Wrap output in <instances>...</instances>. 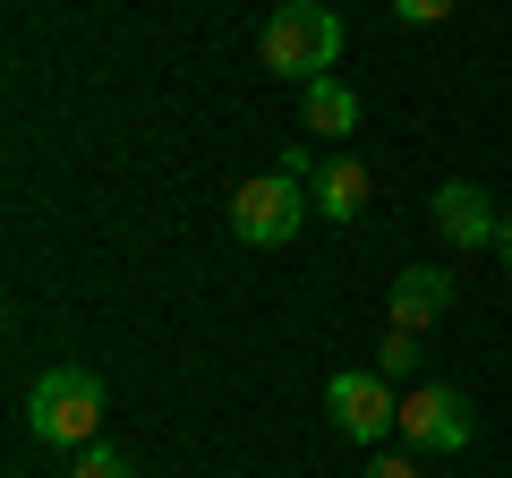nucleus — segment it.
Returning a JSON list of instances; mask_svg holds the SVG:
<instances>
[{
  "label": "nucleus",
  "instance_id": "ddd939ff",
  "mask_svg": "<svg viewBox=\"0 0 512 478\" xmlns=\"http://www.w3.org/2000/svg\"><path fill=\"white\" fill-rule=\"evenodd\" d=\"M367 478H419V461H410V453H384V461H367Z\"/></svg>",
  "mask_w": 512,
  "mask_h": 478
},
{
  "label": "nucleus",
  "instance_id": "f8f14e48",
  "mask_svg": "<svg viewBox=\"0 0 512 478\" xmlns=\"http://www.w3.org/2000/svg\"><path fill=\"white\" fill-rule=\"evenodd\" d=\"M393 18L402 26H436V18H453V0H393Z\"/></svg>",
  "mask_w": 512,
  "mask_h": 478
},
{
  "label": "nucleus",
  "instance_id": "0eeeda50",
  "mask_svg": "<svg viewBox=\"0 0 512 478\" xmlns=\"http://www.w3.org/2000/svg\"><path fill=\"white\" fill-rule=\"evenodd\" d=\"M444 308H453V274L444 265H402L393 274V325L402 333H427Z\"/></svg>",
  "mask_w": 512,
  "mask_h": 478
},
{
  "label": "nucleus",
  "instance_id": "6e6552de",
  "mask_svg": "<svg viewBox=\"0 0 512 478\" xmlns=\"http://www.w3.org/2000/svg\"><path fill=\"white\" fill-rule=\"evenodd\" d=\"M308 205L325 222H359L367 214V163H359V154H325L316 180H308Z\"/></svg>",
  "mask_w": 512,
  "mask_h": 478
},
{
  "label": "nucleus",
  "instance_id": "9b49d317",
  "mask_svg": "<svg viewBox=\"0 0 512 478\" xmlns=\"http://www.w3.org/2000/svg\"><path fill=\"white\" fill-rule=\"evenodd\" d=\"M69 478H137V461L111 453V444H77V470Z\"/></svg>",
  "mask_w": 512,
  "mask_h": 478
},
{
  "label": "nucleus",
  "instance_id": "423d86ee",
  "mask_svg": "<svg viewBox=\"0 0 512 478\" xmlns=\"http://www.w3.org/2000/svg\"><path fill=\"white\" fill-rule=\"evenodd\" d=\"M436 231L453 239V248H495L504 214H495V197H487V188H470V180H444V188H436Z\"/></svg>",
  "mask_w": 512,
  "mask_h": 478
},
{
  "label": "nucleus",
  "instance_id": "f257e3e1",
  "mask_svg": "<svg viewBox=\"0 0 512 478\" xmlns=\"http://www.w3.org/2000/svg\"><path fill=\"white\" fill-rule=\"evenodd\" d=\"M256 60L274 77H291V86H316L342 60V18H333L325 0H282L274 18H265V35H256Z\"/></svg>",
  "mask_w": 512,
  "mask_h": 478
},
{
  "label": "nucleus",
  "instance_id": "9d476101",
  "mask_svg": "<svg viewBox=\"0 0 512 478\" xmlns=\"http://www.w3.org/2000/svg\"><path fill=\"white\" fill-rule=\"evenodd\" d=\"M376 376H384V385H402V376H419V333H402V325L384 333V342H376Z\"/></svg>",
  "mask_w": 512,
  "mask_h": 478
},
{
  "label": "nucleus",
  "instance_id": "39448f33",
  "mask_svg": "<svg viewBox=\"0 0 512 478\" xmlns=\"http://www.w3.org/2000/svg\"><path fill=\"white\" fill-rule=\"evenodd\" d=\"M478 436V410L461 385H410L402 393V444L410 453H461Z\"/></svg>",
  "mask_w": 512,
  "mask_h": 478
},
{
  "label": "nucleus",
  "instance_id": "4468645a",
  "mask_svg": "<svg viewBox=\"0 0 512 478\" xmlns=\"http://www.w3.org/2000/svg\"><path fill=\"white\" fill-rule=\"evenodd\" d=\"M495 248H504V265H512V205H504V231H495Z\"/></svg>",
  "mask_w": 512,
  "mask_h": 478
},
{
  "label": "nucleus",
  "instance_id": "1a4fd4ad",
  "mask_svg": "<svg viewBox=\"0 0 512 478\" xmlns=\"http://www.w3.org/2000/svg\"><path fill=\"white\" fill-rule=\"evenodd\" d=\"M299 120H308V137H350L359 129V94L342 77H316V86H299Z\"/></svg>",
  "mask_w": 512,
  "mask_h": 478
},
{
  "label": "nucleus",
  "instance_id": "7ed1b4c3",
  "mask_svg": "<svg viewBox=\"0 0 512 478\" xmlns=\"http://www.w3.org/2000/svg\"><path fill=\"white\" fill-rule=\"evenodd\" d=\"M308 180H282V171H256V180L231 188V231L248 239V248H282V239H299V222H308Z\"/></svg>",
  "mask_w": 512,
  "mask_h": 478
},
{
  "label": "nucleus",
  "instance_id": "f03ea898",
  "mask_svg": "<svg viewBox=\"0 0 512 478\" xmlns=\"http://www.w3.org/2000/svg\"><path fill=\"white\" fill-rule=\"evenodd\" d=\"M103 427V376L94 368H52L26 393V436L35 444H94Z\"/></svg>",
  "mask_w": 512,
  "mask_h": 478
},
{
  "label": "nucleus",
  "instance_id": "20e7f679",
  "mask_svg": "<svg viewBox=\"0 0 512 478\" xmlns=\"http://www.w3.org/2000/svg\"><path fill=\"white\" fill-rule=\"evenodd\" d=\"M325 410H333V427H342L350 444H384L393 427H402V393L384 385L376 368H342V376H325Z\"/></svg>",
  "mask_w": 512,
  "mask_h": 478
}]
</instances>
